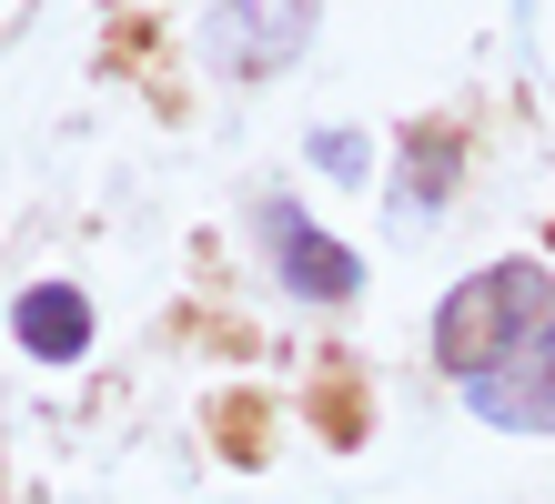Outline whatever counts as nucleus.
Wrapping results in <instances>:
<instances>
[{
    "label": "nucleus",
    "mask_w": 555,
    "mask_h": 504,
    "mask_svg": "<svg viewBox=\"0 0 555 504\" xmlns=\"http://www.w3.org/2000/svg\"><path fill=\"white\" fill-rule=\"evenodd\" d=\"M545 262H485L475 283H454L444 302H435V363L444 374H495V363L515 353V344H535L545 333Z\"/></svg>",
    "instance_id": "obj_1"
},
{
    "label": "nucleus",
    "mask_w": 555,
    "mask_h": 504,
    "mask_svg": "<svg viewBox=\"0 0 555 504\" xmlns=\"http://www.w3.org/2000/svg\"><path fill=\"white\" fill-rule=\"evenodd\" d=\"M304 41H313V0H212V30H203L212 72H233V81L283 72Z\"/></svg>",
    "instance_id": "obj_2"
},
{
    "label": "nucleus",
    "mask_w": 555,
    "mask_h": 504,
    "mask_svg": "<svg viewBox=\"0 0 555 504\" xmlns=\"http://www.w3.org/2000/svg\"><path fill=\"white\" fill-rule=\"evenodd\" d=\"M465 403L485 424H505V434H555V323L535 333V344H515L495 374H475Z\"/></svg>",
    "instance_id": "obj_3"
},
{
    "label": "nucleus",
    "mask_w": 555,
    "mask_h": 504,
    "mask_svg": "<svg viewBox=\"0 0 555 504\" xmlns=\"http://www.w3.org/2000/svg\"><path fill=\"white\" fill-rule=\"evenodd\" d=\"M263 243H273V273L304 293V302H344L353 283H364V262H353L334 232H313L293 202H263Z\"/></svg>",
    "instance_id": "obj_4"
},
{
    "label": "nucleus",
    "mask_w": 555,
    "mask_h": 504,
    "mask_svg": "<svg viewBox=\"0 0 555 504\" xmlns=\"http://www.w3.org/2000/svg\"><path fill=\"white\" fill-rule=\"evenodd\" d=\"M11 333H21L30 363H81V353H91V302H81L72 283H30V293L11 302Z\"/></svg>",
    "instance_id": "obj_5"
},
{
    "label": "nucleus",
    "mask_w": 555,
    "mask_h": 504,
    "mask_svg": "<svg viewBox=\"0 0 555 504\" xmlns=\"http://www.w3.org/2000/svg\"><path fill=\"white\" fill-rule=\"evenodd\" d=\"M454 172H465V152H454L444 131H424V142L404 152V172H395V222L424 232V222H435V202L454 192Z\"/></svg>",
    "instance_id": "obj_6"
},
{
    "label": "nucleus",
    "mask_w": 555,
    "mask_h": 504,
    "mask_svg": "<svg viewBox=\"0 0 555 504\" xmlns=\"http://www.w3.org/2000/svg\"><path fill=\"white\" fill-rule=\"evenodd\" d=\"M313 161H323V172H334V182H364V172H374V152L353 142L344 121H334V131H313Z\"/></svg>",
    "instance_id": "obj_7"
}]
</instances>
